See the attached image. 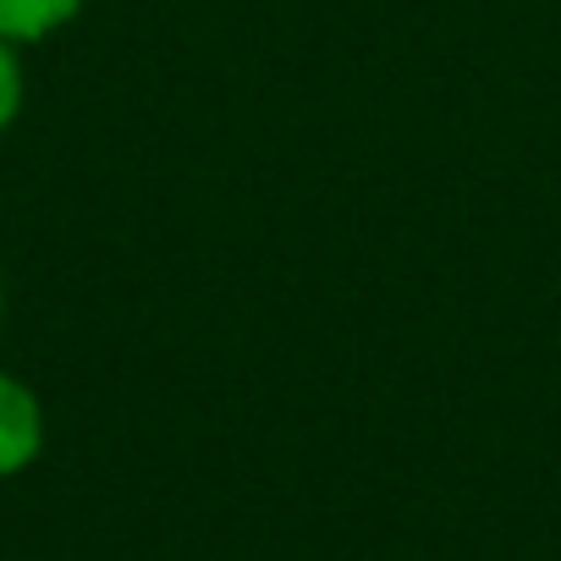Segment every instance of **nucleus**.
<instances>
[{"label": "nucleus", "instance_id": "obj_1", "mask_svg": "<svg viewBox=\"0 0 561 561\" xmlns=\"http://www.w3.org/2000/svg\"><path fill=\"white\" fill-rule=\"evenodd\" d=\"M39 451H45V408L34 386L0 369V479L34 468Z\"/></svg>", "mask_w": 561, "mask_h": 561}, {"label": "nucleus", "instance_id": "obj_2", "mask_svg": "<svg viewBox=\"0 0 561 561\" xmlns=\"http://www.w3.org/2000/svg\"><path fill=\"white\" fill-rule=\"evenodd\" d=\"M83 12V0H0V39L39 45Z\"/></svg>", "mask_w": 561, "mask_h": 561}, {"label": "nucleus", "instance_id": "obj_3", "mask_svg": "<svg viewBox=\"0 0 561 561\" xmlns=\"http://www.w3.org/2000/svg\"><path fill=\"white\" fill-rule=\"evenodd\" d=\"M23 111V61H18V45L0 39V133H7Z\"/></svg>", "mask_w": 561, "mask_h": 561}, {"label": "nucleus", "instance_id": "obj_4", "mask_svg": "<svg viewBox=\"0 0 561 561\" xmlns=\"http://www.w3.org/2000/svg\"><path fill=\"white\" fill-rule=\"evenodd\" d=\"M0 320H7V287H0Z\"/></svg>", "mask_w": 561, "mask_h": 561}]
</instances>
